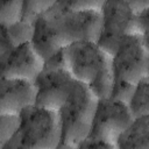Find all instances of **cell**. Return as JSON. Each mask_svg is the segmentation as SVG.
<instances>
[{"mask_svg": "<svg viewBox=\"0 0 149 149\" xmlns=\"http://www.w3.org/2000/svg\"><path fill=\"white\" fill-rule=\"evenodd\" d=\"M101 20V10H71L56 5L33 19L30 42L45 61L76 42L97 41Z\"/></svg>", "mask_w": 149, "mask_h": 149, "instance_id": "obj_1", "label": "cell"}, {"mask_svg": "<svg viewBox=\"0 0 149 149\" xmlns=\"http://www.w3.org/2000/svg\"><path fill=\"white\" fill-rule=\"evenodd\" d=\"M65 66L78 83L86 85L98 99L111 94L114 83L112 56L98 41H80L64 48Z\"/></svg>", "mask_w": 149, "mask_h": 149, "instance_id": "obj_2", "label": "cell"}, {"mask_svg": "<svg viewBox=\"0 0 149 149\" xmlns=\"http://www.w3.org/2000/svg\"><path fill=\"white\" fill-rule=\"evenodd\" d=\"M98 98L84 84L74 81L68 99L58 108L62 140L59 148H78L88 135Z\"/></svg>", "mask_w": 149, "mask_h": 149, "instance_id": "obj_3", "label": "cell"}, {"mask_svg": "<svg viewBox=\"0 0 149 149\" xmlns=\"http://www.w3.org/2000/svg\"><path fill=\"white\" fill-rule=\"evenodd\" d=\"M61 140L57 112L34 105L21 113L19 132L5 149H56Z\"/></svg>", "mask_w": 149, "mask_h": 149, "instance_id": "obj_4", "label": "cell"}, {"mask_svg": "<svg viewBox=\"0 0 149 149\" xmlns=\"http://www.w3.org/2000/svg\"><path fill=\"white\" fill-rule=\"evenodd\" d=\"M111 56L114 79L135 85L148 77V51L144 36L141 34L122 36Z\"/></svg>", "mask_w": 149, "mask_h": 149, "instance_id": "obj_5", "label": "cell"}, {"mask_svg": "<svg viewBox=\"0 0 149 149\" xmlns=\"http://www.w3.org/2000/svg\"><path fill=\"white\" fill-rule=\"evenodd\" d=\"M134 115L126 101L106 97L98 99L93 122L87 136L108 141L116 148V140L127 129Z\"/></svg>", "mask_w": 149, "mask_h": 149, "instance_id": "obj_6", "label": "cell"}, {"mask_svg": "<svg viewBox=\"0 0 149 149\" xmlns=\"http://www.w3.org/2000/svg\"><path fill=\"white\" fill-rule=\"evenodd\" d=\"M74 79L66 66H45L34 80L36 88V105L58 111L68 99Z\"/></svg>", "mask_w": 149, "mask_h": 149, "instance_id": "obj_7", "label": "cell"}, {"mask_svg": "<svg viewBox=\"0 0 149 149\" xmlns=\"http://www.w3.org/2000/svg\"><path fill=\"white\" fill-rule=\"evenodd\" d=\"M101 15V29L97 41L109 54L113 52L122 36L137 33L135 12L113 0L105 1Z\"/></svg>", "mask_w": 149, "mask_h": 149, "instance_id": "obj_8", "label": "cell"}, {"mask_svg": "<svg viewBox=\"0 0 149 149\" xmlns=\"http://www.w3.org/2000/svg\"><path fill=\"white\" fill-rule=\"evenodd\" d=\"M43 68L44 59L30 41L0 54V77L35 80Z\"/></svg>", "mask_w": 149, "mask_h": 149, "instance_id": "obj_9", "label": "cell"}, {"mask_svg": "<svg viewBox=\"0 0 149 149\" xmlns=\"http://www.w3.org/2000/svg\"><path fill=\"white\" fill-rule=\"evenodd\" d=\"M36 105L34 80L0 77V113L21 114Z\"/></svg>", "mask_w": 149, "mask_h": 149, "instance_id": "obj_10", "label": "cell"}, {"mask_svg": "<svg viewBox=\"0 0 149 149\" xmlns=\"http://www.w3.org/2000/svg\"><path fill=\"white\" fill-rule=\"evenodd\" d=\"M116 148L149 149V115L134 116L127 129L116 140Z\"/></svg>", "mask_w": 149, "mask_h": 149, "instance_id": "obj_11", "label": "cell"}, {"mask_svg": "<svg viewBox=\"0 0 149 149\" xmlns=\"http://www.w3.org/2000/svg\"><path fill=\"white\" fill-rule=\"evenodd\" d=\"M33 36V20L21 19L10 24H0V54L29 42Z\"/></svg>", "mask_w": 149, "mask_h": 149, "instance_id": "obj_12", "label": "cell"}, {"mask_svg": "<svg viewBox=\"0 0 149 149\" xmlns=\"http://www.w3.org/2000/svg\"><path fill=\"white\" fill-rule=\"evenodd\" d=\"M127 105L134 116L149 115V77H144L134 85Z\"/></svg>", "mask_w": 149, "mask_h": 149, "instance_id": "obj_13", "label": "cell"}, {"mask_svg": "<svg viewBox=\"0 0 149 149\" xmlns=\"http://www.w3.org/2000/svg\"><path fill=\"white\" fill-rule=\"evenodd\" d=\"M21 123V114L0 113V149H5L6 146L15 137Z\"/></svg>", "mask_w": 149, "mask_h": 149, "instance_id": "obj_14", "label": "cell"}, {"mask_svg": "<svg viewBox=\"0 0 149 149\" xmlns=\"http://www.w3.org/2000/svg\"><path fill=\"white\" fill-rule=\"evenodd\" d=\"M26 0H0V24H10L24 17Z\"/></svg>", "mask_w": 149, "mask_h": 149, "instance_id": "obj_15", "label": "cell"}, {"mask_svg": "<svg viewBox=\"0 0 149 149\" xmlns=\"http://www.w3.org/2000/svg\"><path fill=\"white\" fill-rule=\"evenodd\" d=\"M106 0H59L58 6L71 10H101Z\"/></svg>", "mask_w": 149, "mask_h": 149, "instance_id": "obj_16", "label": "cell"}, {"mask_svg": "<svg viewBox=\"0 0 149 149\" xmlns=\"http://www.w3.org/2000/svg\"><path fill=\"white\" fill-rule=\"evenodd\" d=\"M59 0H26L24 17L33 20L37 15L51 9Z\"/></svg>", "mask_w": 149, "mask_h": 149, "instance_id": "obj_17", "label": "cell"}, {"mask_svg": "<svg viewBox=\"0 0 149 149\" xmlns=\"http://www.w3.org/2000/svg\"><path fill=\"white\" fill-rule=\"evenodd\" d=\"M133 87H134L133 84H129V83H126V81H122V80H119V79H114V83H113L112 91H111L109 95L115 98V99H119V100H122V101L127 102L132 92H133Z\"/></svg>", "mask_w": 149, "mask_h": 149, "instance_id": "obj_18", "label": "cell"}, {"mask_svg": "<svg viewBox=\"0 0 149 149\" xmlns=\"http://www.w3.org/2000/svg\"><path fill=\"white\" fill-rule=\"evenodd\" d=\"M135 23L139 34L149 36V7L135 12Z\"/></svg>", "mask_w": 149, "mask_h": 149, "instance_id": "obj_19", "label": "cell"}, {"mask_svg": "<svg viewBox=\"0 0 149 149\" xmlns=\"http://www.w3.org/2000/svg\"><path fill=\"white\" fill-rule=\"evenodd\" d=\"M127 8H129L133 12H139L143 8L149 7V0H113Z\"/></svg>", "mask_w": 149, "mask_h": 149, "instance_id": "obj_20", "label": "cell"}, {"mask_svg": "<svg viewBox=\"0 0 149 149\" xmlns=\"http://www.w3.org/2000/svg\"><path fill=\"white\" fill-rule=\"evenodd\" d=\"M144 40H146V45L148 51V77H149V36H144Z\"/></svg>", "mask_w": 149, "mask_h": 149, "instance_id": "obj_21", "label": "cell"}]
</instances>
